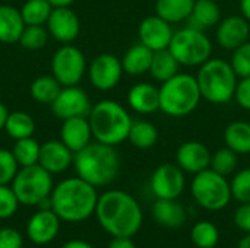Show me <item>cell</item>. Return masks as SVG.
<instances>
[{"instance_id":"6da1fadb","label":"cell","mask_w":250,"mask_h":248,"mask_svg":"<svg viewBox=\"0 0 250 248\" xmlns=\"http://www.w3.org/2000/svg\"><path fill=\"white\" fill-rule=\"evenodd\" d=\"M95 215L105 232L111 237L136 235L142 227L144 215L133 196L123 190H108L98 197Z\"/></svg>"},{"instance_id":"7c38bea8","label":"cell","mask_w":250,"mask_h":248,"mask_svg":"<svg viewBox=\"0 0 250 248\" xmlns=\"http://www.w3.org/2000/svg\"><path fill=\"white\" fill-rule=\"evenodd\" d=\"M125 70L122 66V60L110 53H103L97 56L89 67L88 76L92 86L98 91H111L122 80Z\"/></svg>"},{"instance_id":"74e56055","label":"cell","mask_w":250,"mask_h":248,"mask_svg":"<svg viewBox=\"0 0 250 248\" xmlns=\"http://www.w3.org/2000/svg\"><path fill=\"white\" fill-rule=\"evenodd\" d=\"M230 64L236 72L237 77H249L250 76V41H246L236 50H233Z\"/></svg>"},{"instance_id":"8d00e7d4","label":"cell","mask_w":250,"mask_h":248,"mask_svg":"<svg viewBox=\"0 0 250 248\" xmlns=\"http://www.w3.org/2000/svg\"><path fill=\"white\" fill-rule=\"evenodd\" d=\"M231 197L239 203H250V168L240 170L230 181Z\"/></svg>"},{"instance_id":"f907efd6","label":"cell","mask_w":250,"mask_h":248,"mask_svg":"<svg viewBox=\"0 0 250 248\" xmlns=\"http://www.w3.org/2000/svg\"><path fill=\"white\" fill-rule=\"evenodd\" d=\"M214 1H221V0H214Z\"/></svg>"},{"instance_id":"f6af8a7d","label":"cell","mask_w":250,"mask_h":248,"mask_svg":"<svg viewBox=\"0 0 250 248\" xmlns=\"http://www.w3.org/2000/svg\"><path fill=\"white\" fill-rule=\"evenodd\" d=\"M62 248H94L91 244H88L86 241L82 240H72L69 243H66Z\"/></svg>"},{"instance_id":"ee69618b","label":"cell","mask_w":250,"mask_h":248,"mask_svg":"<svg viewBox=\"0 0 250 248\" xmlns=\"http://www.w3.org/2000/svg\"><path fill=\"white\" fill-rule=\"evenodd\" d=\"M107 248H136V246L129 237H113V241Z\"/></svg>"},{"instance_id":"7a4b0ae2","label":"cell","mask_w":250,"mask_h":248,"mask_svg":"<svg viewBox=\"0 0 250 248\" xmlns=\"http://www.w3.org/2000/svg\"><path fill=\"white\" fill-rule=\"evenodd\" d=\"M98 202L97 187L81 177L60 181L51 191V210L60 221L78 224L95 213Z\"/></svg>"},{"instance_id":"f1b7e54d","label":"cell","mask_w":250,"mask_h":248,"mask_svg":"<svg viewBox=\"0 0 250 248\" xmlns=\"http://www.w3.org/2000/svg\"><path fill=\"white\" fill-rule=\"evenodd\" d=\"M62 88V83L53 75H44L32 80L29 86V94L32 99H35L37 102L51 105L53 101L60 94Z\"/></svg>"},{"instance_id":"30bf717a","label":"cell","mask_w":250,"mask_h":248,"mask_svg":"<svg viewBox=\"0 0 250 248\" xmlns=\"http://www.w3.org/2000/svg\"><path fill=\"white\" fill-rule=\"evenodd\" d=\"M86 73L85 54L72 44H63L51 58V75L62 86L78 85Z\"/></svg>"},{"instance_id":"52a82bcc","label":"cell","mask_w":250,"mask_h":248,"mask_svg":"<svg viewBox=\"0 0 250 248\" xmlns=\"http://www.w3.org/2000/svg\"><path fill=\"white\" fill-rule=\"evenodd\" d=\"M168 50L186 67H199L212 56V42L205 31L185 26L174 31Z\"/></svg>"},{"instance_id":"1f68e13d","label":"cell","mask_w":250,"mask_h":248,"mask_svg":"<svg viewBox=\"0 0 250 248\" xmlns=\"http://www.w3.org/2000/svg\"><path fill=\"white\" fill-rule=\"evenodd\" d=\"M53 6L48 0H26L21 7L25 25H45Z\"/></svg>"},{"instance_id":"836d02e7","label":"cell","mask_w":250,"mask_h":248,"mask_svg":"<svg viewBox=\"0 0 250 248\" xmlns=\"http://www.w3.org/2000/svg\"><path fill=\"white\" fill-rule=\"evenodd\" d=\"M190 238L198 248H215L220 241V231L212 222L201 221L192 228Z\"/></svg>"},{"instance_id":"44dd1931","label":"cell","mask_w":250,"mask_h":248,"mask_svg":"<svg viewBox=\"0 0 250 248\" xmlns=\"http://www.w3.org/2000/svg\"><path fill=\"white\" fill-rule=\"evenodd\" d=\"M127 104L138 114H154L160 110V88L154 83L139 82L129 89Z\"/></svg>"},{"instance_id":"8992f818","label":"cell","mask_w":250,"mask_h":248,"mask_svg":"<svg viewBox=\"0 0 250 248\" xmlns=\"http://www.w3.org/2000/svg\"><path fill=\"white\" fill-rule=\"evenodd\" d=\"M202 99L196 76L177 73L160 86V111L170 117H186L193 113Z\"/></svg>"},{"instance_id":"484cf974","label":"cell","mask_w":250,"mask_h":248,"mask_svg":"<svg viewBox=\"0 0 250 248\" xmlns=\"http://www.w3.org/2000/svg\"><path fill=\"white\" fill-rule=\"evenodd\" d=\"M195 0H155V15L173 23L186 22L192 13Z\"/></svg>"},{"instance_id":"ac0fdd59","label":"cell","mask_w":250,"mask_h":248,"mask_svg":"<svg viewBox=\"0 0 250 248\" xmlns=\"http://www.w3.org/2000/svg\"><path fill=\"white\" fill-rule=\"evenodd\" d=\"M60 229V218L51 210H38L31 216L26 225L28 238L37 246L50 244L59 234Z\"/></svg>"},{"instance_id":"7dc6e473","label":"cell","mask_w":250,"mask_h":248,"mask_svg":"<svg viewBox=\"0 0 250 248\" xmlns=\"http://www.w3.org/2000/svg\"><path fill=\"white\" fill-rule=\"evenodd\" d=\"M7 115H9V111L6 108V105L3 102H0V132L4 129V123H6Z\"/></svg>"},{"instance_id":"5b68a950","label":"cell","mask_w":250,"mask_h":248,"mask_svg":"<svg viewBox=\"0 0 250 248\" xmlns=\"http://www.w3.org/2000/svg\"><path fill=\"white\" fill-rule=\"evenodd\" d=\"M196 80L201 95L211 104H227L234 99L239 77L230 61L209 58L199 66Z\"/></svg>"},{"instance_id":"f546056e","label":"cell","mask_w":250,"mask_h":248,"mask_svg":"<svg viewBox=\"0 0 250 248\" xmlns=\"http://www.w3.org/2000/svg\"><path fill=\"white\" fill-rule=\"evenodd\" d=\"M158 129L154 123L146 120H138L132 123L127 140L138 149H151L158 142Z\"/></svg>"},{"instance_id":"bcb514c9","label":"cell","mask_w":250,"mask_h":248,"mask_svg":"<svg viewBox=\"0 0 250 248\" xmlns=\"http://www.w3.org/2000/svg\"><path fill=\"white\" fill-rule=\"evenodd\" d=\"M240 12L242 16L250 22V0H240Z\"/></svg>"},{"instance_id":"8fae6325","label":"cell","mask_w":250,"mask_h":248,"mask_svg":"<svg viewBox=\"0 0 250 248\" xmlns=\"http://www.w3.org/2000/svg\"><path fill=\"white\" fill-rule=\"evenodd\" d=\"M50 108L54 117L63 121L72 117H88L92 104L88 94L78 85H73L63 86L57 98L50 105Z\"/></svg>"},{"instance_id":"e575fe53","label":"cell","mask_w":250,"mask_h":248,"mask_svg":"<svg viewBox=\"0 0 250 248\" xmlns=\"http://www.w3.org/2000/svg\"><path fill=\"white\" fill-rule=\"evenodd\" d=\"M237 165H239V155L227 146L218 149L217 152H214L211 155L209 168L224 177L234 174Z\"/></svg>"},{"instance_id":"3957f363","label":"cell","mask_w":250,"mask_h":248,"mask_svg":"<svg viewBox=\"0 0 250 248\" xmlns=\"http://www.w3.org/2000/svg\"><path fill=\"white\" fill-rule=\"evenodd\" d=\"M73 165L78 177L94 187H104L116 180L120 158L116 146L95 140L73 155Z\"/></svg>"},{"instance_id":"ab89813d","label":"cell","mask_w":250,"mask_h":248,"mask_svg":"<svg viewBox=\"0 0 250 248\" xmlns=\"http://www.w3.org/2000/svg\"><path fill=\"white\" fill-rule=\"evenodd\" d=\"M19 205L21 203H19L13 189L9 187V184H6V186L0 184V219H7V218L13 216L16 213Z\"/></svg>"},{"instance_id":"277c9868","label":"cell","mask_w":250,"mask_h":248,"mask_svg":"<svg viewBox=\"0 0 250 248\" xmlns=\"http://www.w3.org/2000/svg\"><path fill=\"white\" fill-rule=\"evenodd\" d=\"M88 120L94 139L110 146H117L127 140L133 123L127 110L113 99H103L94 104Z\"/></svg>"},{"instance_id":"ffe728a7","label":"cell","mask_w":250,"mask_h":248,"mask_svg":"<svg viewBox=\"0 0 250 248\" xmlns=\"http://www.w3.org/2000/svg\"><path fill=\"white\" fill-rule=\"evenodd\" d=\"M38 164L50 174H60L73 164V152L62 140H48L40 148Z\"/></svg>"},{"instance_id":"4fadbf2b","label":"cell","mask_w":250,"mask_h":248,"mask_svg":"<svg viewBox=\"0 0 250 248\" xmlns=\"http://www.w3.org/2000/svg\"><path fill=\"white\" fill-rule=\"evenodd\" d=\"M151 190L157 199H179L185 190V171L177 164H161L151 175Z\"/></svg>"},{"instance_id":"c3c4849f","label":"cell","mask_w":250,"mask_h":248,"mask_svg":"<svg viewBox=\"0 0 250 248\" xmlns=\"http://www.w3.org/2000/svg\"><path fill=\"white\" fill-rule=\"evenodd\" d=\"M53 7H62V6H70L75 0H48Z\"/></svg>"},{"instance_id":"f35d334b","label":"cell","mask_w":250,"mask_h":248,"mask_svg":"<svg viewBox=\"0 0 250 248\" xmlns=\"http://www.w3.org/2000/svg\"><path fill=\"white\" fill-rule=\"evenodd\" d=\"M19 171V164L16 162L12 151L0 149V184H12L15 175Z\"/></svg>"},{"instance_id":"7402d4cb","label":"cell","mask_w":250,"mask_h":248,"mask_svg":"<svg viewBox=\"0 0 250 248\" xmlns=\"http://www.w3.org/2000/svg\"><path fill=\"white\" fill-rule=\"evenodd\" d=\"M152 218L166 228H179L186 222V210L177 199H157L152 205Z\"/></svg>"},{"instance_id":"d4e9b609","label":"cell","mask_w":250,"mask_h":248,"mask_svg":"<svg viewBox=\"0 0 250 248\" xmlns=\"http://www.w3.org/2000/svg\"><path fill=\"white\" fill-rule=\"evenodd\" d=\"M154 57V51L144 45L142 42L133 44L127 48L122 58V66L125 73L130 76H141L149 72L151 61Z\"/></svg>"},{"instance_id":"9a60e30c","label":"cell","mask_w":250,"mask_h":248,"mask_svg":"<svg viewBox=\"0 0 250 248\" xmlns=\"http://www.w3.org/2000/svg\"><path fill=\"white\" fill-rule=\"evenodd\" d=\"M173 34L174 31L171 28V23L164 20L158 15L146 16L145 19L141 20L138 28L139 42H142L152 51L168 48Z\"/></svg>"},{"instance_id":"2e32d148","label":"cell","mask_w":250,"mask_h":248,"mask_svg":"<svg viewBox=\"0 0 250 248\" xmlns=\"http://www.w3.org/2000/svg\"><path fill=\"white\" fill-rule=\"evenodd\" d=\"M250 37V22L242 15L229 16L217 25V42L221 48L233 51L246 41Z\"/></svg>"},{"instance_id":"7bdbcfd3","label":"cell","mask_w":250,"mask_h":248,"mask_svg":"<svg viewBox=\"0 0 250 248\" xmlns=\"http://www.w3.org/2000/svg\"><path fill=\"white\" fill-rule=\"evenodd\" d=\"M233 219L240 231L250 234V203H240V206L234 212Z\"/></svg>"},{"instance_id":"4316f807","label":"cell","mask_w":250,"mask_h":248,"mask_svg":"<svg viewBox=\"0 0 250 248\" xmlns=\"http://www.w3.org/2000/svg\"><path fill=\"white\" fill-rule=\"evenodd\" d=\"M179 70H180V63L176 60V57L171 54L168 48L154 51V57L148 72L152 76V79L163 83L171 79L173 76H176L177 73H180Z\"/></svg>"},{"instance_id":"cb8c5ba5","label":"cell","mask_w":250,"mask_h":248,"mask_svg":"<svg viewBox=\"0 0 250 248\" xmlns=\"http://www.w3.org/2000/svg\"><path fill=\"white\" fill-rule=\"evenodd\" d=\"M23 29L25 22L22 19L21 10L10 4H0V42H19Z\"/></svg>"},{"instance_id":"e0dca14e","label":"cell","mask_w":250,"mask_h":248,"mask_svg":"<svg viewBox=\"0 0 250 248\" xmlns=\"http://www.w3.org/2000/svg\"><path fill=\"white\" fill-rule=\"evenodd\" d=\"M211 152L209 149L198 140H188L182 143L176 151V164L190 174H198L204 170H208L211 165Z\"/></svg>"},{"instance_id":"60d3db41","label":"cell","mask_w":250,"mask_h":248,"mask_svg":"<svg viewBox=\"0 0 250 248\" xmlns=\"http://www.w3.org/2000/svg\"><path fill=\"white\" fill-rule=\"evenodd\" d=\"M23 240L19 231L13 228L0 229V248H22Z\"/></svg>"},{"instance_id":"d6a6232c","label":"cell","mask_w":250,"mask_h":248,"mask_svg":"<svg viewBox=\"0 0 250 248\" xmlns=\"http://www.w3.org/2000/svg\"><path fill=\"white\" fill-rule=\"evenodd\" d=\"M40 148L41 145L34 137H25V139L15 140L12 153L16 162L19 164V167H29L38 164Z\"/></svg>"},{"instance_id":"ba28073f","label":"cell","mask_w":250,"mask_h":248,"mask_svg":"<svg viewBox=\"0 0 250 248\" xmlns=\"http://www.w3.org/2000/svg\"><path fill=\"white\" fill-rule=\"evenodd\" d=\"M192 196L201 208L211 212L223 210L233 199L227 177L211 168L195 174L192 181Z\"/></svg>"},{"instance_id":"b9f144b4","label":"cell","mask_w":250,"mask_h":248,"mask_svg":"<svg viewBox=\"0 0 250 248\" xmlns=\"http://www.w3.org/2000/svg\"><path fill=\"white\" fill-rule=\"evenodd\" d=\"M234 99L237 101V104L243 110L250 111V76L239 79L236 94H234Z\"/></svg>"},{"instance_id":"4dcf8cb0","label":"cell","mask_w":250,"mask_h":248,"mask_svg":"<svg viewBox=\"0 0 250 248\" xmlns=\"http://www.w3.org/2000/svg\"><path fill=\"white\" fill-rule=\"evenodd\" d=\"M3 130L13 140L32 137V134L35 132V121L28 113L13 111V113H9Z\"/></svg>"},{"instance_id":"d6986e66","label":"cell","mask_w":250,"mask_h":248,"mask_svg":"<svg viewBox=\"0 0 250 248\" xmlns=\"http://www.w3.org/2000/svg\"><path fill=\"white\" fill-rule=\"evenodd\" d=\"M92 129L88 117H72L63 120L60 140L73 152V155L92 142Z\"/></svg>"},{"instance_id":"83f0119b","label":"cell","mask_w":250,"mask_h":248,"mask_svg":"<svg viewBox=\"0 0 250 248\" xmlns=\"http://www.w3.org/2000/svg\"><path fill=\"white\" fill-rule=\"evenodd\" d=\"M224 143L237 155L250 153V123L231 121L224 130Z\"/></svg>"},{"instance_id":"681fc988","label":"cell","mask_w":250,"mask_h":248,"mask_svg":"<svg viewBox=\"0 0 250 248\" xmlns=\"http://www.w3.org/2000/svg\"><path fill=\"white\" fill-rule=\"evenodd\" d=\"M237 248H250V234H246V235L239 241Z\"/></svg>"},{"instance_id":"603a6c76","label":"cell","mask_w":250,"mask_h":248,"mask_svg":"<svg viewBox=\"0 0 250 248\" xmlns=\"http://www.w3.org/2000/svg\"><path fill=\"white\" fill-rule=\"evenodd\" d=\"M221 20V9L218 1L214 0H195L190 16L186 20V26L205 31L218 25Z\"/></svg>"},{"instance_id":"5bb4252c","label":"cell","mask_w":250,"mask_h":248,"mask_svg":"<svg viewBox=\"0 0 250 248\" xmlns=\"http://www.w3.org/2000/svg\"><path fill=\"white\" fill-rule=\"evenodd\" d=\"M45 25L50 37L62 44H72L81 32L79 16L70 9V6L53 7Z\"/></svg>"},{"instance_id":"d590c367","label":"cell","mask_w":250,"mask_h":248,"mask_svg":"<svg viewBox=\"0 0 250 248\" xmlns=\"http://www.w3.org/2000/svg\"><path fill=\"white\" fill-rule=\"evenodd\" d=\"M48 31L42 25H25V29L19 38V44L29 51H38L48 42Z\"/></svg>"},{"instance_id":"9c48e42d","label":"cell","mask_w":250,"mask_h":248,"mask_svg":"<svg viewBox=\"0 0 250 248\" xmlns=\"http://www.w3.org/2000/svg\"><path fill=\"white\" fill-rule=\"evenodd\" d=\"M53 174L44 170L40 164L21 167L12 181V189L21 205L37 206L42 199L51 196L54 189Z\"/></svg>"}]
</instances>
